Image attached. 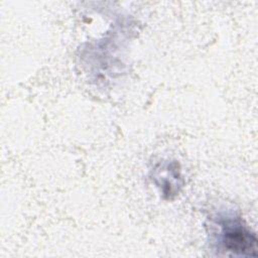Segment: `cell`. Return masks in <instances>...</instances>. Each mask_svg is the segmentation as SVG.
Wrapping results in <instances>:
<instances>
[{
    "label": "cell",
    "instance_id": "6da1fadb",
    "mask_svg": "<svg viewBox=\"0 0 258 258\" xmlns=\"http://www.w3.org/2000/svg\"><path fill=\"white\" fill-rule=\"evenodd\" d=\"M211 224L218 247L234 255L255 256L257 240L240 216L231 210L216 213Z\"/></svg>",
    "mask_w": 258,
    "mask_h": 258
},
{
    "label": "cell",
    "instance_id": "7a4b0ae2",
    "mask_svg": "<svg viewBox=\"0 0 258 258\" xmlns=\"http://www.w3.org/2000/svg\"><path fill=\"white\" fill-rule=\"evenodd\" d=\"M154 171L153 178L155 183L162 194L166 195L167 199H171L172 196H175L179 191L181 186V177L175 162L160 164Z\"/></svg>",
    "mask_w": 258,
    "mask_h": 258
}]
</instances>
